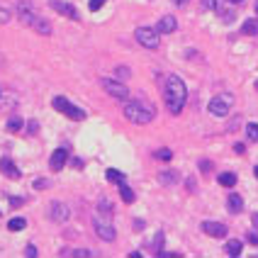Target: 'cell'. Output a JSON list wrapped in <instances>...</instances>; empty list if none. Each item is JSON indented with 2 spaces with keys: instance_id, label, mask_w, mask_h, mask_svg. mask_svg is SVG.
I'll use <instances>...</instances> for the list:
<instances>
[{
  "instance_id": "obj_1",
  "label": "cell",
  "mask_w": 258,
  "mask_h": 258,
  "mask_svg": "<svg viewBox=\"0 0 258 258\" xmlns=\"http://www.w3.org/2000/svg\"><path fill=\"white\" fill-rule=\"evenodd\" d=\"M163 100H166L171 115H181V112H183L185 100H188V88H185V83H183L181 76H176V73L166 76V83H163Z\"/></svg>"
},
{
  "instance_id": "obj_2",
  "label": "cell",
  "mask_w": 258,
  "mask_h": 258,
  "mask_svg": "<svg viewBox=\"0 0 258 258\" xmlns=\"http://www.w3.org/2000/svg\"><path fill=\"white\" fill-rule=\"evenodd\" d=\"M17 20L22 22V25H27L29 29H34V32H39V34H44V37H49L52 34V25L42 17V15H37L29 5H17Z\"/></svg>"
},
{
  "instance_id": "obj_3",
  "label": "cell",
  "mask_w": 258,
  "mask_h": 258,
  "mask_svg": "<svg viewBox=\"0 0 258 258\" xmlns=\"http://www.w3.org/2000/svg\"><path fill=\"white\" fill-rule=\"evenodd\" d=\"M125 117L134 125H149L156 117V110L149 103H139V100H125Z\"/></svg>"
},
{
  "instance_id": "obj_4",
  "label": "cell",
  "mask_w": 258,
  "mask_h": 258,
  "mask_svg": "<svg viewBox=\"0 0 258 258\" xmlns=\"http://www.w3.org/2000/svg\"><path fill=\"white\" fill-rule=\"evenodd\" d=\"M232 105H234V95H232V93H219V95H214V98L209 100L207 110H209L214 117H227L229 110H232Z\"/></svg>"
},
{
  "instance_id": "obj_5",
  "label": "cell",
  "mask_w": 258,
  "mask_h": 258,
  "mask_svg": "<svg viewBox=\"0 0 258 258\" xmlns=\"http://www.w3.org/2000/svg\"><path fill=\"white\" fill-rule=\"evenodd\" d=\"M93 229H95V234H98L103 241H107V244H112L115 236H117L115 224H112L107 217H103V214H95V217H93Z\"/></svg>"
},
{
  "instance_id": "obj_6",
  "label": "cell",
  "mask_w": 258,
  "mask_h": 258,
  "mask_svg": "<svg viewBox=\"0 0 258 258\" xmlns=\"http://www.w3.org/2000/svg\"><path fill=\"white\" fill-rule=\"evenodd\" d=\"M161 32L156 29V27H139L136 32H134V37H136V42L144 47V49H158L161 47V37H158Z\"/></svg>"
},
{
  "instance_id": "obj_7",
  "label": "cell",
  "mask_w": 258,
  "mask_h": 258,
  "mask_svg": "<svg viewBox=\"0 0 258 258\" xmlns=\"http://www.w3.org/2000/svg\"><path fill=\"white\" fill-rule=\"evenodd\" d=\"M52 105H54V110L64 112L66 117H71V120H85V112H83L80 107H76L73 103H68L64 95H56V98L52 100Z\"/></svg>"
},
{
  "instance_id": "obj_8",
  "label": "cell",
  "mask_w": 258,
  "mask_h": 258,
  "mask_svg": "<svg viewBox=\"0 0 258 258\" xmlns=\"http://www.w3.org/2000/svg\"><path fill=\"white\" fill-rule=\"evenodd\" d=\"M103 88H105V93L107 95H112L115 100H127L129 98V88L127 85H122L120 80H112V78H103Z\"/></svg>"
},
{
  "instance_id": "obj_9",
  "label": "cell",
  "mask_w": 258,
  "mask_h": 258,
  "mask_svg": "<svg viewBox=\"0 0 258 258\" xmlns=\"http://www.w3.org/2000/svg\"><path fill=\"white\" fill-rule=\"evenodd\" d=\"M202 232L205 234H209V236H214V239H222V236H227V224H222V222H212V219H205L202 222Z\"/></svg>"
},
{
  "instance_id": "obj_10",
  "label": "cell",
  "mask_w": 258,
  "mask_h": 258,
  "mask_svg": "<svg viewBox=\"0 0 258 258\" xmlns=\"http://www.w3.org/2000/svg\"><path fill=\"white\" fill-rule=\"evenodd\" d=\"M52 7L59 12V15H64V17H68V20H80V15H78V10L71 5V2H64V0H52Z\"/></svg>"
},
{
  "instance_id": "obj_11",
  "label": "cell",
  "mask_w": 258,
  "mask_h": 258,
  "mask_svg": "<svg viewBox=\"0 0 258 258\" xmlns=\"http://www.w3.org/2000/svg\"><path fill=\"white\" fill-rule=\"evenodd\" d=\"M49 217L54 219V222H68V217H71V209L66 207L64 202H52V207H49Z\"/></svg>"
},
{
  "instance_id": "obj_12",
  "label": "cell",
  "mask_w": 258,
  "mask_h": 258,
  "mask_svg": "<svg viewBox=\"0 0 258 258\" xmlns=\"http://www.w3.org/2000/svg\"><path fill=\"white\" fill-rule=\"evenodd\" d=\"M0 173H5L10 181H20V168H17V163H12V158H7V156H2L0 158Z\"/></svg>"
},
{
  "instance_id": "obj_13",
  "label": "cell",
  "mask_w": 258,
  "mask_h": 258,
  "mask_svg": "<svg viewBox=\"0 0 258 258\" xmlns=\"http://www.w3.org/2000/svg\"><path fill=\"white\" fill-rule=\"evenodd\" d=\"M176 27H178V20H176L173 15H163V17L158 20V25H156V29H158L161 34H171V32H176Z\"/></svg>"
},
{
  "instance_id": "obj_14",
  "label": "cell",
  "mask_w": 258,
  "mask_h": 258,
  "mask_svg": "<svg viewBox=\"0 0 258 258\" xmlns=\"http://www.w3.org/2000/svg\"><path fill=\"white\" fill-rule=\"evenodd\" d=\"M66 161H68V151L66 149H56L52 154V158H49V166H52V171H61L66 166Z\"/></svg>"
},
{
  "instance_id": "obj_15",
  "label": "cell",
  "mask_w": 258,
  "mask_h": 258,
  "mask_svg": "<svg viewBox=\"0 0 258 258\" xmlns=\"http://www.w3.org/2000/svg\"><path fill=\"white\" fill-rule=\"evenodd\" d=\"M227 209H229L232 214H239V212L244 209V200H241V195H229V200H227Z\"/></svg>"
},
{
  "instance_id": "obj_16",
  "label": "cell",
  "mask_w": 258,
  "mask_h": 258,
  "mask_svg": "<svg viewBox=\"0 0 258 258\" xmlns=\"http://www.w3.org/2000/svg\"><path fill=\"white\" fill-rule=\"evenodd\" d=\"M178 173L176 171H161L158 173V183H163V185H173V183H178Z\"/></svg>"
},
{
  "instance_id": "obj_17",
  "label": "cell",
  "mask_w": 258,
  "mask_h": 258,
  "mask_svg": "<svg viewBox=\"0 0 258 258\" xmlns=\"http://www.w3.org/2000/svg\"><path fill=\"white\" fill-rule=\"evenodd\" d=\"M219 185H224V188H234L236 185V173H232V171H227V173H219Z\"/></svg>"
},
{
  "instance_id": "obj_18",
  "label": "cell",
  "mask_w": 258,
  "mask_h": 258,
  "mask_svg": "<svg viewBox=\"0 0 258 258\" xmlns=\"http://www.w3.org/2000/svg\"><path fill=\"white\" fill-rule=\"evenodd\" d=\"M25 227H27V219H25V217H12V219L7 222V229H10V232H22Z\"/></svg>"
},
{
  "instance_id": "obj_19",
  "label": "cell",
  "mask_w": 258,
  "mask_h": 258,
  "mask_svg": "<svg viewBox=\"0 0 258 258\" xmlns=\"http://www.w3.org/2000/svg\"><path fill=\"white\" fill-rule=\"evenodd\" d=\"M241 32L249 34V37H256L258 34V20H246V22L241 25Z\"/></svg>"
},
{
  "instance_id": "obj_20",
  "label": "cell",
  "mask_w": 258,
  "mask_h": 258,
  "mask_svg": "<svg viewBox=\"0 0 258 258\" xmlns=\"http://www.w3.org/2000/svg\"><path fill=\"white\" fill-rule=\"evenodd\" d=\"M224 249H227V254H229V256H239V254H241V249H244V244H241V241H236V239H232V241H227V246H224Z\"/></svg>"
},
{
  "instance_id": "obj_21",
  "label": "cell",
  "mask_w": 258,
  "mask_h": 258,
  "mask_svg": "<svg viewBox=\"0 0 258 258\" xmlns=\"http://www.w3.org/2000/svg\"><path fill=\"white\" fill-rule=\"evenodd\" d=\"M105 178L107 181H112V183H125V173H120V171H115V168H107V173H105Z\"/></svg>"
},
{
  "instance_id": "obj_22",
  "label": "cell",
  "mask_w": 258,
  "mask_h": 258,
  "mask_svg": "<svg viewBox=\"0 0 258 258\" xmlns=\"http://www.w3.org/2000/svg\"><path fill=\"white\" fill-rule=\"evenodd\" d=\"M120 195H122L125 202H134V190L129 188L127 183H120Z\"/></svg>"
},
{
  "instance_id": "obj_23",
  "label": "cell",
  "mask_w": 258,
  "mask_h": 258,
  "mask_svg": "<svg viewBox=\"0 0 258 258\" xmlns=\"http://www.w3.org/2000/svg\"><path fill=\"white\" fill-rule=\"evenodd\" d=\"M161 246H163V232H158V234L151 239V249H154V254H161Z\"/></svg>"
},
{
  "instance_id": "obj_24",
  "label": "cell",
  "mask_w": 258,
  "mask_h": 258,
  "mask_svg": "<svg viewBox=\"0 0 258 258\" xmlns=\"http://www.w3.org/2000/svg\"><path fill=\"white\" fill-rule=\"evenodd\" d=\"M64 256H83V258H90L95 256L93 251H88V249H73V251H64Z\"/></svg>"
},
{
  "instance_id": "obj_25",
  "label": "cell",
  "mask_w": 258,
  "mask_h": 258,
  "mask_svg": "<svg viewBox=\"0 0 258 258\" xmlns=\"http://www.w3.org/2000/svg\"><path fill=\"white\" fill-rule=\"evenodd\" d=\"M246 134H249L251 141H258V122H249L246 125Z\"/></svg>"
},
{
  "instance_id": "obj_26",
  "label": "cell",
  "mask_w": 258,
  "mask_h": 258,
  "mask_svg": "<svg viewBox=\"0 0 258 258\" xmlns=\"http://www.w3.org/2000/svg\"><path fill=\"white\" fill-rule=\"evenodd\" d=\"M22 125H25V122H22L20 117H12V120L7 122V131H20V129H22Z\"/></svg>"
},
{
  "instance_id": "obj_27",
  "label": "cell",
  "mask_w": 258,
  "mask_h": 258,
  "mask_svg": "<svg viewBox=\"0 0 258 258\" xmlns=\"http://www.w3.org/2000/svg\"><path fill=\"white\" fill-rule=\"evenodd\" d=\"M98 209H100L103 214H110V212H112V205H110V202H107V200L103 197V200L98 202Z\"/></svg>"
},
{
  "instance_id": "obj_28",
  "label": "cell",
  "mask_w": 258,
  "mask_h": 258,
  "mask_svg": "<svg viewBox=\"0 0 258 258\" xmlns=\"http://www.w3.org/2000/svg\"><path fill=\"white\" fill-rule=\"evenodd\" d=\"M156 158H161V161H171L173 154H171L168 149H158V151H156Z\"/></svg>"
},
{
  "instance_id": "obj_29",
  "label": "cell",
  "mask_w": 258,
  "mask_h": 258,
  "mask_svg": "<svg viewBox=\"0 0 258 258\" xmlns=\"http://www.w3.org/2000/svg\"><path fill=\"white\" fill-rule=\"evenodd\" d=\"M47 188H49V181H47V178L34 181V190H47Z\"/></svg>"
},
{
  "instance_id": "obj_30",
  "label": "cell",
  "mask_w": 258,
  "mask_h": 258,
  "mask_svg": "<svg viewBox=\"0 0 258 258\" xmlns=\"http://www.w3.org/2000/svg\"><path fill=\"white\" fill-rule=\"evenodd\" d=\"M7 22H10V10L0 7V25H7Z\"/></svg>"
},
{
  "instance_id": "obj_31",
  "label": "cell",
  "mask_w": 258,
  "mask_h": 258,
  "mask_svg": "<svg viewBox=\"0 0 258 258\" xmlns=\"http://www.w3.org/2000/svg\"><path fill=\"white\" fill-rule=\"evenodd\" d=\"M202 10H217V0H202Z\"/></svg>"
},
{
  "instance_id": "obj_32",
  "label": "cell",
  "mask_w": 258,
  "mask_h": 258,
  "mask_svg": "<svg viewBox=\"0 0 258 258\" xmlns=\"http://www.w3.org/2000/svg\"><path fill=\"white\" fill-rule=\"evenodd\" d=\"M105 2H107V0H90V2H88V5H90V10H93V12H95V10H100V7H103V5H105Z\"/></svg>"
},
{
  "instance_id": "obj_33",
  "label": "cell",
  "mask_w": 258,
  "mask_h": 258,
  "mask_svg": "<svg viewBox=\"0 0 258 258\" xmlns=\"http://www.w3.org/2000/svg\"><path fill=\"white\" fill-rule=\"evenodd\" d=\"M200 171H202V173H209V171H212V163H209V161H200Z\"/></svg>"
},
{
  "instance_id": "obj_34",
  "label": "cell",
  "mask_w": 258,
  "mask_h": 258,
  "mask_svg": "<svg viewBox=\"0 0 258 258\" xmlns=\"http://www.w3.org/2000/svg\"><path fill=\"white\" fill-rule=\"evenodd\" d=\"M27 125H29V127H27V131H29V134L39 131V122H37V120H32V122H27Z\"/></svg>"
},
{
  "instance_id": "obj_35",
  "label": "cell",
  "mask_w": 258,
  "mask_h": 258,
  "mask_svg": "<svg viewBox=\"0 0 258 258\" xmlns=\"http://www.w3.org/2000/svg\"><path fill=\"white\" fill-rule=\"evenodd\" d=\"M25 256L34 258V256H37V246H27V249H25Z\"/></svg>"
},
{
  "instance_id": "obj_36",
  "label": "cell",
  "mask_w": 258,
  "mask_h": 258,
  "mask_svg": "<svg viewBox=\"0 0 258 258\" xmlns=\"http://www.w3.org/2000/svg\"><path fill=\"white\" fill-rule=\"evenodd\" d=\"M10 205L12 207H20V205H25V200L22 197H10Z\"/></svg>"
},
{
  "instance_id": "obj_37",
  "label": "cell",
  "mask_w": 258,
  "mask_h": 258,
  "mask_svg": "<svg viewBox=\"0 0 258 258\" xmlns=\"http://www.w3.org/2000/svg\"><path fill=\"white\" fill-rule=\"evenodd\" d=\"M246 241H249V244H254V246H258V234H251V232H249Z\"/></svg>"
},
{
  "instance_id": "obj_38",
  "label": "cell",
  "mask_w": 258,
  "mask_h": 258,
  "mask_svg": "<svg viewBox=\"0 0 258 258\" xmlns=\"http://www.w3.org/2000/svg\"><path fill=\"white\" fill-rule=\"evenodd\" d=\"M134 229L141 232V229H144V222H141V219H134Z\"/></svg>"
},
{
  "instance_id": "obj_39",
  "label": "cell",
  "mask_w": 258,
  "mask_h": 258,
  "mask_svg": "<svg viewBox=\"0 0 258 258\" xmlns=\"http://www.w3.org/2000/svg\"><path fill=\"white\" fill-rule=\"evenodd\" d=\"M71 163H73V166H76V168H83V161H80V158H73V161H71Z\"/></svg>"
},
{
  "instance_id": "obj_40",
  "label": "cell",
  "mask_w": 258,
  "mask_h": 258,
  "mask_svg": "<svg viewBox=\"0 0 258 258\" xmlns=\"http://www.w3.org/2000/svg\"><path fill=\"white\" fill-rule=\"evenodd\" d=\"M251 222H254V227H258V212L254 214V217H251Z\"/></svg>"
},
{
  "instance_id": "obj_41",
  "label": "cell",
  "mask_w": 258,
  "mask_h": 258,
  "mask_svg": "<svg viewBox=\"0 0 258 258\" xmlns=\"http://www.w3.org/2000/svg\"><path fill=\"white\" fill-rule=\"evenodd\" d=\"M173 2H176V5H185L188 0H173Z\"/></svg>"
},
{
  "instance_id": "obj_42",
  "label": "cell",
  "mask_w": 258,
  "mask_h": 258,
  "mask_svg": "<svg viewBox=\"0 0 258 258\" xmlns=\"http://www.w3.org/2000/svg\"><path fill=\"white\" fill-rule=\"evenodd\" d=\"M229 2H234V5H239V2H244V0H229Z\"/></svg>"
},
{
  "instance_id": "obj_43",
  "label": "cell",
  "mask_w": 258,
  "mask_h": 258,
  "mask_svg": "<svg viewBox=\"0 0 258 258\" xmlns=\"http://www.w3.org/2000/svg\"><path fill=\"white\" fill-rule=\"evenodd\" d=\"M254 173H256V178H258V166H256V168H254Z\"/></svg>"
},
{
  "instance_id": "obj_44",
  "label": "cell",
  "mask_w": 258,
  "mask_h": 258,
  "mask_svg": "<svg viewBox=\"0 0 258 258\" xmlns=\"http://www.w3.org/2000/svg\"><path fill=\"white\" fill-rule=\"evenodd\" d=\"M256 90H258V80H256Z\"/></svg>"
},
{
  "instance_id": "obj_45",
  "label": "cell",
  "mask_w": 258,
  "mask_h": 258,
  "mask_svg": "<svg viewBox=\"0 0 258 258\" xmlns=\"http://www.w3.org/2000/svg\"><path fill=\"white\" fill-rule=\"evenodd\" d=\"M256 12H258V5H256Z\"/></svg>"
}]
</instances>
